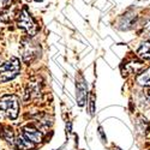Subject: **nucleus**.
Instances as JSON below:
<instances>
[{"mask_svg": "<svg viewBox=\"0 0 150 150\" xmlns=\"http://www.w3.org/2000/svg\"><path fill=\"white\" fill-rule=\"evenodd\" d=\"M0 109L5 112L10 119H16L19 110V100L16 95H5L0 98Z\"/></svg>", "mask_w": 150, "mask_h": 150, "instance_id": "2", "label": "nucleus"}, {"mask_svg": "<svg viewBox=\"0 0 150 150\" xmlns=\"http://www.w3.org/2000/svg\"><path fill=\"white\" fill-rule=\"evenodd\" d=\"M13 145L18 150H29V149H34L35 148V144L33 142H30L29 139H27L23 134H19L17 137H15Z\"/></svg>", "mask_w": 150, "mask_h": 150, "instance_id": "7", "label": "nucleus"}, {"mask_svg": "<svg viewBox=\"0 0 150 150\" xmlns=\"http://www.w3.org/2000/svg\"><path fill=\"white\" fill-rule=\"evenodd\" d=\"M77 101L79 106H83L86 101V95H88V88H86V83L83 77H79L77 79Z\"/></svg>", "mask_w": 150, "mask_h": 150, "instance_id": "5", "label": "nucleus"}, {"mask_svg": "<svg viewBox=\"0 0 150 150\" xmlns=\"http://www.w3.org/2000/svg\"><path fill=\"white\" fill-rule=\"evenodd\" d=\"M21 70V62L17 58H11L8 61L0 66V82H7L13 79Z\"/></svg>", "mask_w": 150, "mask_h": 150, "instance_id": "3", "label": "nucleus"}, {"mask_svg": "<svg viewBox=\"0 0 150 150\" xmlns=\"http://www.w3.org/2000/svg\"><path fill=\"white\" fill-rule=\"evenodd\" d=\"M145 96H146V98L150 101V89H148V90L145 91Z\"/></svg>", "mask_w": 150, "mask_h": 150, "instance_id": "11", "label": "nucleus"}, {"mask_svg": "<svg viewBox=\"0 0 150 150\" xmlns=\"http://www.w3.org/2000/svg\"><path fill=\"white\" fill-rule=\"evenodd\" d=\"M22 134L33 143H40L42 141V133L33 126H25L23 129Z\"/></svg>", "mask_w": 150, "mask_h": 150, "instance_id": "6", "label": "nucleus"}, {"mask_svg": "<svg viewBox=\"0 0 150 150\" xmlns=\"http://www.w3.org/2000/svg\"><path fill=\"white\" fill-rule=\"evenodd\" d=\"M137 54H138L139 58L144 59V60H150V42L143 43L139 49L137 51Z\"/></svg>", "mask_w": 150, "mask_h": 150, "instance_id": "9", "label": "nucleus"}, {"mask_svg": "<svg viewBox=\"0 0 150 150\" xmlns=\"http://www.w3.org/2000/svg\"><path fill=\"white\" fill-rule=\"evenodd\" d=\"M17 25L18 28L23 29L29 36H35L36 33L39 31V25L36 24V22L34 21V18L30 16L29 11L27 10V7H23L21 13L18 15V19H17Z\"/></svg>", "mask_w": 150, "mask_h": 150, "instance_id": "1", "label": "nucleus"}, {"mask_svg": "<svg viewBox=\"0 0 150 150\" xmlns=\"http://www.w3.org/2000/svg\"><path fill=\"white\" fill-rule=\"evenodd\" d=\"M138 82L141 84H144V85H150V69L141 74L138 77Z\"/></svg>", "mask_w": 150, "mask_h": 150, "instance_id": "10", "label": "nucleus"}, {"mask_svg": "<svg viewBox=\"0 0 150 150\" xmlns=\"http://www.w3.org/2000/svg\"><path fill=\"white\" fill-rule=\"evenodd\" d=\"M40 53V48L37 43L30 41V40H24L22 43V57L25 62H30L33 59H35Z\"/></svg>", "mask_w": 150, "mask_h": 150, "instance_id": "4", "label": "nucleus"}, {"mask_svg": "<svg viewBox=\"0 0 150 150\" xmlns=\"http://www.w3.org/2000/svg\"><path fill=\"white\" fill-rule=\"evenodd\" d=\"M8 1H10V0H0V4H1V5H6Z\"/></svg>", "mask_w": 150, "mask_h": 150, "instance_id": "12", "label": "nucleus"}, {"mask_svg": "<svg viewBox=\"0 0 150 150\" xmlns=\"http://www.w3.org/2000/svg\"><path fill=\"white\" fill-rule=\"evenodd\" d=\"M40 94V85L37 83H30L28 85V89L25 91V100H28V97L31 100L34 97H37Z\"/></svg>", "mask_w": 150, "mask_h": 150, "instance_id": "8", "label": "nucleus"}]
</instances>
